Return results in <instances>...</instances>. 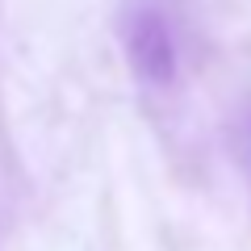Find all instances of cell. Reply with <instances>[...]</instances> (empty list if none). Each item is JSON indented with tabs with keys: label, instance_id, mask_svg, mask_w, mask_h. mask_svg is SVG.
<instances>
[{
	"label": "cell",
	"instance_id": "cell-1",
	"mask_svg": "<svg viewBox=\"0 0 251 251\" xmlns=\"http://www.w3.org/2000/svg\"><path fill=\"white\" fill-rule=\"evenodd\" d=\"M122 46L126 59L134 67V75L151 88H168L176 80L180 54H176V34H172V21L163 9L155 4H134V9L122 17Z\"/></svg>",
	"mask_w": 251,
	"mask_h": 251
}]
</instances>
